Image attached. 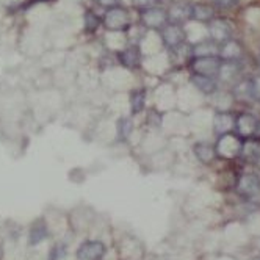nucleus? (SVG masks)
<instances>
[{"mask_svg": "<svg viewBox=\"0 0 260 260\" xmlns=\"http://www.w3.org/2000/svg\"><path fill=\"white\" fill-rule=\"evenodd\" d=\"M221 66L219 57H206V58H191L190 68L194 74H201V76H209L215 77L218 76V71Z\"/></svg>", "mask_w": 260, "mask_h": 260, "instance_id": "6", "label": "nucleus"}, {"mask_svg": "<svg viewBox=\"0 0 260 260\" xmlns=\"http://www.w3.org/2000/svg\"><path fill=\"white\" fill-rule=\"evenodd\" d=\"M240 155L243 157L245 160H248V161H257L258 157H260V141L251 140V141L243 143V147H241Z\"/></svg>", "mask_w": 260, "mask_h": 260, "instance_id": "20", "label": "nucleus"}, {"mask_svg": "<svg viewBox=\"0 0 260 260\" xmlns=\"http://www.w3.org/2000/svg\"><path fill=\"white\" fill-rule=\"evenodd\" d=\"M212 4L218 8H234L238 0H212Z\"/></svg>", "mask_w": 260, "mask_h": 260, "instance_id": "26", "label": "nucleus"}, {"mask_svg": "<svg viewBox=\"0 0 260 260\" xmlns=\"http://www.w3.org/2000/svg\"><path fill=\"white\" fill-rule=\"evenodd\" d=\"M168 14V22L183 25L185 22L191 21V4L187 2H176L166 11Z\"/></svg>", "mask_w": 260, "mask_h": 260, "instance_id": "7", "label": "nucleus"}, {"mask_svg": "<svg viewBox=\"0 0 260 260\" xmlns=\"http://www.w3.org/2000/svg\"><path fill=\"white\" fill-rule=\"evenodd\" d=\"M258 58H260V57H258Z\"/></svg>", "mask_w": 260, "mask_h": 260, "instance_id": "32", "label": "nucleus"}, {"mask_svg": "<svg viewBox=\"0 0 260 260\" xmlns=\"http://www.w3.org/2000/svg\"><path fill=\"white\" fill-rule=\"evenodd\" d=\"M190 53L193 58H206V57H219V43L213 40H204L191 46Z\"/></svg>", "mask_w": 260, "mask_h": 260, "instance_id": "11", "label": "nucleus"}, {"mask_svg": "<svg viewBox=\"0 0 260 260\" xmlns=\"http://www.w3.org/2000/svg\"><path fill=\"white\" fill-rule=\"evenodd\" d=\"M254 260H260V257H255V258H254Z\"/></svg>", "mask_w": 260, "mask_h": 260, "instance_id": "30", "label": "nucleus"}, {"mask_svg": "<svg viewBox=\"0 0 260 260\" xmlns=\"http://www.w3.org/2000/svg\"><path fill=\"white\" fill-rule=\"evenodd\" d=\"M213 130L218 137L232 134V130H235V118L228 111H218L213 118Z\"/></svg>", "mask_w": 260, "mask_h": 260, "instance_id": "12", "label": "nucleus"}, {"mask_svg": "<svg viewBox=\"0 0 260 260\" xmlns=\"http://www.w3.org/2000/svg\"><path fill=\"white\" fill-rule=\"evenodd\" d=\"M191 19L209 24L215 19V8L206 4H191Z\"/></svg>", "mask_w": 260, "mask_h": 260, "instance_id": "18", "label": "nucleus"}, {"mask_svg": "<svg viewBox=\"0 0 260 260\" xmlns=\"http://www.w3.org/2000/svg\"><path fill=\"white\" fill-rule=\"evenodd\" d=\"M102 22L108 31H125L130 27L128 11L121 5L107 8Z\"/></svg>", "mask_w": 260, "mask_h": 260, "instance_id": "1", "label": "nucleus"}, {"mask_svg": "<svg viewBox=\"0 0 260 260\" xmlns=\"http://www.w3.org/2000/svg\"><path fill=\"white\" fill-rule=\"evenodd\" d=\"M157 4H158V0H132V5L140 11L154 8V7H157Z\"/></svg>", "mask_w": 260, "mask_h": 260, "instance_id": "25", "label": "nucleus"}, {"mask_svg": "<svg viewBox=\"0 0 260 260\" xmlns=\"http://www.w3.org/2000/svg\"><path fill=\"white\" fill-rule=\"evenodd\" d=\"M105 255V245L102 241H85L77 249L79 260H101Z\"/></svg>", "mask_w": 260, "mask_h": 260, "instance_id": "9", "label": "nucleus"}, {"mask_svg": "<svg viewBox=\"0 0 260 260\" xmlns=\"http://www.w3.org/2000/svg\"><path fill=\"white\" fill-rule=\"evenodd\" d=\"M0 255H2V252H0Z\"/></svg>", "mask_w": 260, "mask_h": 260, "instance_id": "31", "label": "nucleus"}, {"mask_svg": "<svg viewBox=\"0 0 260 260\" xmlns=\"http://www.w3.org/2000/svg\"><path fill=\"white\" fill-rule=\"evenodd\" d=\"M191 83L202 92V94L210 96L215 94L218 89V82L215 77H209V76H201V74H191Z\"/></svg>", "mask_w": 260, "mask_h": 260, "instance_id": "15", "label": "nucleus"}, {"mask_svg": "<svg viewBox=\"0 0 260 260\" xmlns=\"http://www.w3.org/2000/svg\"><path fill=\"white\" fill-rule=\"evenodd\" d=\"M47 238V228L44 221H36L30 229V245H38L40 241Z\"/></svg>", "mask_w": 260, "mask_h": 260, "instance_id": "21", "label": "nucleus"}, {"mask_svg": "<svg viewBox=\"0 0 260 260\" xmlns=\"http://www.w3.org/2000/svg\"><path fill=\"white\" fill-rule=\"evenodd\" d=\"M193 152H194L196 158L204 165H210L213 161V158L216 157L215 146H212L209 143H204V141H198L193 146Z\"/></svg>", "mask_w": 260, "mask_h": 260, "instance_id": "16", "label": "nucleus"}, {"mask_svg": "<svg viewBox=\"0 0 260 260\" xmlns=\"http://www.w3.org/2000/svg\"><path fill=\"white\" fill-rule=\"evenodd\" d=\"M237 191L248 201L260 199V177L255 173H246L237 182Z\"/></svg>", "mask_w": 260, "mask_h": 260, "instance_id": "3", "label": "nucleus"}, {"mask_svg": "<svg viewBox=\"0 0 260 260\" xmlns=\"http://www.w3.org/2000/svg\"><path fill=\"white\" fill-rule=\"evenodd\" d=\"M258 121L255 119V116L249 115V113H241L237 119H235V130L237 135L240 138H251L255 134Z\"/></svg>", "mask_w": 260, "mask_h": 260, "instance_id": "10", "label": "nucleus"}, {"mask_svg": "<svg viewBox=\"0 0 260 260\" xmlns=\"http://www.w3.org/2000/svg\"><path fill=\"white\" fill-rule=\"evenodd\" d=\"M98 2H99L102 7H105V8H111V7L119 5V0H98Z\"/></svg>", "mask_w": 260, "mask_h": 260, "instance_id": "28", "label": "nucleus"}, {"mask_svg": "<svg viewBox=\"0 0 260 260\" xmlns=\"http://www.w3.org/2000/svg\"><path fill=\"white\" fill-rule=\"evenodd\" d=\"M240 63L238 61H221L216 79L222 83H234L240 77Z\"/></svg>", "mask_w": 260, "mask_h": 260, "instance_id": "14", "label": "nucleus"}, {"mask_svg": "<svg viewBox=\"0 0 260 260\" xmlns=\"http://www.w3.org/2000/svg\"><path fill=\"white\" fill-rule=\"evenodd\" d=\"M160 36H161L163 44L171 50L179 49L187 41V33H185L183 27L177 24H171V22H168L160 30Z\"/></svg>", "mask_w": 260, "mask_h": 260, "instance_id": "4", "label": "nucleus"}, {"mask_svg": "<svg viewBox=\"0 0 260 260\" xmlns=\"http://www.w3.org/2000/svg\"><path fill=\"white\" fill-rule=\"evenodd\" d=\"M134 132V121L130 118H121L116 122V134L121 141H127Z\"/></svg>", "mask_w": 260, "mask_h": 260, "instance_id": "22", "label": "nucleus"}, {"mask_svg": "<svg viewBox=\"0 0 260 260\" xmlns=\"http://www.w3.org/2000/svg\"><path fill=\"white\" fill-rule=\"evenodd\" d=\"M140 19L141 24L146 28H151V30H161L166 24H168V14H166L165 10L154 7L149 10H144L140 11Z\"/></svg>", "mask_w": 260, "mask_h": 260, "instance_id": "5", "label": "nucleus"}, {"mask_svg": "<svg viewBox=\"0 0 260 260\" xmlns=\"http://www.w3.org/2000/svg\"><path fill=\"white\" fill-rule=\"evenodd\" d=\"M130 102V111L132 115H138L146 107V91L144 89H134L128 96Z\"/></svg>", "mask_w": 260, "mask_h": 260, "instance_id": "19", "label": "nucleus"}, {"mask_svg": "<svg viewBox=\"0 0 260 260\" xmlns=\"http://www.w3.org/2000/svg\"><path fill=\"white\" fill-rule=\"evenodd\" d=\"M64 258V248H55L52 251L50 260H63Z\"/></svg>", "mask_w": 260, "mask_h": 260, "instance_id": "27", "label": "nucleus"}, {"mask_svg": "<svg viewBox=\"0 0 260 260\" xmlns=\"http://www.w3.org/2000/svg\"><path fill=\"white\" fill-rule=\"evenodd\" d=\"M209 33H210V40L222 44L226 43L228 40H231L232 35V25L224 21V19H215L209 22Z\"/></svg>", "mask_w": 260, "mask_h": 260, "instance_id": "8", "label": "nucleus"}, {"mask_svg": "<svg viewBox=\"0 0 260 260\" xmlns=\"http://www.w3.org/2000/svg\"><path fill=\"white\" fill-rule=\"evenodd\" d=\"M241 147H243V140H241L238 135L226 134V135H221L218 138V143L215 146V151H216V154L219 157L234 158V157L240 155Z\"/></svg>", "mask_w": 260, "mask_h": 260, "instance_id": "2", "label": "nucleus"}, {"mask_svg": "<svg viewBox=\"0 0 260 260\" xmlns=\"http://www.w3.org/2000/svg\"><path fill=\"white\" fill-rule=\"evenodd\" d=\"M243 57V47L234 40H228L219 44V60L221 61H238Z\"/></svg>", "mask_w": 260, "mask_h": 260, "instance_id": "13", "label": "nucleus"}, {"mask_svg": "<svg viewBox=\"0 0 260 260\" xmlns=\"http://www.w3.org/2000/svg\"><path fill=\"white\" fill-rule=\"evenodd\" d=\"M119 61L122 66L128 68V69H137L141 63V52L138 47L130 46L125 50H122L119 53Z\"/></svg>", "mask_w": 260, "mask_h": 260, "instance_id": "17", "label": "nucleus"}, {"mask_svg": "<svg viewBox=\"0 0 260 260\" xmlns=\"http://www.w3.org/2000/svg\"><path fill=\"white\" fill-rule=\"evenodd\" d=\"M99 25H101V17L94 11H91V10L86 11L85 16H83V28H85V31L94 33L99 28Z\"/></svg>", "mask_w": 260, "mask_h": 260, "instance_id": "23", "label": "nucleus"}, {"mask_svg": "<svg viewBox=\"0 0 260 260\" xmlns=\"http://www.w3.org/2000/svg\"><path fill=\"white\" fill-rule=\"evenodd\" d=\"M254 137L257 138V141H260V122L257 124V128H255V134H254Z\"/></svg>", "mask_w": 260, "mask_h": 260, "instance_id": "29", "label": "nucleus"}, {"mask_svg": "<svg viewBox=\"0 0 260 260\" xmlns=\"http://www.w3.org/2000/svg\"><path fill=\"white\" fill-rule=\"evenodd\" d=\"M249 88H251V99L260 102V76L249 79Z\"/></svg>", "mask_w": 260, "mask_h": 260, "instance_id": "24", "label": "nucleus"}]
</instances>
